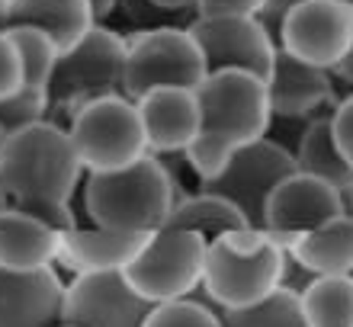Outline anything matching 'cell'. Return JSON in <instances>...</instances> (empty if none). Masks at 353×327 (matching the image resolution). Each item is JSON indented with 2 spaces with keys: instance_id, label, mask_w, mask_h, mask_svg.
Here are the masks:
<instances>
[{
  "instance_id": "6da1fadb",
  "label": "cell",
  "mask_w": 353,
  "mask_h": 327,
  "mask_svg": "<svg viewBox=\"0 0 353 327\" xmlns=\"http://www.w3.org/2000/svg\"><path fill=\"white\" fill-rule=\"evenodd\" d=\"M84 173L68 129L48 119L10 131L7 148L0 154V183L7 189L10 206L42 218L61 234L77 228L71 199Z\"/></svg>"
},
{
  "instance_id": "7a4b0ae2",
  "label": "cell",
  "mask_w": 353,
  "mask_h": 327,
  "mask_svg": "<svg viewBox=\"0 0 353 327\" xmlns=\"http://www.w3.org/2000/svg\"><path fill=\"white\" fill-rule=\"evenodd\" d=\"M203 125L199 138L190 145L186 160L196 180H212L241 148L267 138L273 109L270 87L263 77L248 71H209L196 87Z\"/></svg>"
},
{
  "instance_id": "3957f363",
  "label": "cell",
  "mask_w": 353,
  "mask_h": 327,
  "mask_svg": "<svg viewBox=\"0 0 353 327\" xmlns=\"http://www.w3.org/2000/svg\"><path fill=\"white\" fill-rule=\"evenodd\" d=\"M183 199V183L158 154H145L132 167L84 177V209L100 228L154 234L168 224Z\"/></svg>"
},
{
  "instance_id": "277c9868",
  "label": "cell",
  "mask_w": 353,
  "mask_h": 327,
  "mask_svg": "<svg viewBox=\"0 0 353 327\" xmlns=\"http://www.w3.org/2000/svg\"><path fill=\"white\" fill-rule=\"evenodd\" d=\"M289 251L263 228H238L209 241L203 292L219 311L251 308L283 286Z\"/></svg>"
},
{
  "instance_id": "5b68a950",
  "label": "cell",
  "mask_w": 353,
  "mask_h": 327,
  "mask_svg": "<svg viewBox=\"0 0 353 327\" xmlns=\"http://www.w3.org/2000/svg\"><path fill=\"white\" fill-rule=\"evenodd\" d=\"M125 52H129L125 36L97 23L84 36V42H77L71 52H65L58 58L55 74H52V87H48V94H52L48 122L61 125L68 119V125H71L74 116L87 103L122 94Z\"/></svg>"
},
{
  "instance_id": "8992f818",
  "label": "cell",
  "mask_w": 353,
  "mask_h": 327,
  "mask_svg": "<svg viewBox=\"0 0 353 327\" xmlns=\"http://www.w3.org/2000/svg\"><path fill=\"white\" fill-rule=\"evenodd\" d=\"M125 71H122V94L132 103L158 87H199L209 74L203 48L196 45L186 26H158L139 29L129 39Z\"/></svg>"
},
{
  "instance_id": "52a82bcc",
  "label": "cell",
  "mask_w": 353,
  "mask_h": 327,
  "mask_svg": "<svg viewBox=\"0 0 353 327\" xmlns=\"http://www.w3.org/2000/svg\"><path fill=\"white\" fill-rule=\"evenodd\" d=\"M68 135L74 141L87 173L132 167L135 160L151 154L141 112L125 94L87 103L68 125Z\"/></svg>"
},
{
  "instance_id": "ba28073f",
  "label": "cell",
  "mask_w": 353,
  "mask_h": 327,
  "mask_svg": "<svg viewBox=\"0 0 353 327\" xmlns=\"http://www.w3.org/2000/svg\"><path fill=\"white\" fill-rule=\"evenodd\" d=\"M205 253L209 241L203 234L164 224L161 231L151 234L145 251L122 270V276L151 305L190 299L193 292L203 289Z\"/></svg>"
},
{
  "instance_id": "9c48e42d",
  "label": "cell",
  "mask_w": 353,
  "mask_h": 327,
  "mask_svg": "<svg viewBox=\"0 0 353 327\" xmlns=\"http://www.w3.org/2000/svg\"><path fill=\"white\" fill-rule=\"evenodd\" d=\"M296 170H299V164L292 151H286L283 145H276V141H270V138H261V141H254V145H248V148H241L225 164V170L219 177L203 180L196 189L228 199L232 206L241 209V215L254 228H263L267 199Z\"/></svg>"
},
{
  "instance_id": "30bf717a",
  "label": "cell",
  "mask_w": 353,
  "mask_h": 327,
  "mask_svg": "<svg viewBox=\"0 0 353 327\" xmlns=\"http://www.w3.org/2000/svg\"><path fill=\"white\" fill-rule=\"evenodd\" d=\"M279 48L334 74L353 48V3L302 0L279 29Z\"/></svg>"
},
{
  "instance_id": "8fae6325",
  "label": "cell",
  "mask_w": 353,
  "mask_h": 327,
  "mask_svg": "<svg viewBox=\"0 0 353 327\" xmlns=\"http://www.w3.org/2000/svg\"><path fill=\"white\" fill-rule=\"evenodd\" d=\"M190 36L203 48L209 71H248L263 81L273 77L279 45L257 17H199L190 23Z\"/></svg>"
},
{
  "instance_id": "7c38bea8",
  "label": "cell",
  "mask_w": 353,
  "mask_h": 327,
  "mask_svg": "<svg viewBox=\"0 0 353 327\" xmlns=\"http://www.w3.org/2000/svg\"><path fill=\"white\" fill-rule=\"evenodd\" d=\"M154 308L129 286L122 270L77 273L65 286L61 324L68 327H141Z\"/></svg>"
},
{
  "instance_id": "4fadbf2b",
  "label": "cell",
  "mask_w": 353,
  "mask_h": 327,
  "mask_svg": "<svg viewBox=\"0 0 353 327\" xmlns=\"http://www.w3.org/2000/svg\"><path fill=\"white\" fill-rule=\"evenodd\" d=\"M344 212H347V199L341 189L331 187L321 177L296 170L267 199L263 231L273 234L283 247H289L296 238L315 231V228L327 224L337 215H344Z\"/></svg>"
},
{
  "instance_id": "5bb4252c",
  "label": "cell",
  "mask_w": 353,
  "mask_h": 327,
  "mask_svg": "<svg viewBox=\"0 0 353 327\" xmlns=\"http://www.w3.org/2000/svg\"><path fill=\"white\" fill-rule=\"evenodd\" d=\"M267 87L270 109L279 119H318V116H331L337 106L334 74L299 61L283 48L276 52V67Z\"/></svg>"
},
{
  "instance_id": "9a60e30c",
  "label": "cell",
  "mask_w": 353,
  "mask_h": 327,
  "mask_svg": "<svg viewBox=\"0 0 353 327\" xmlns=\"http://www.w3.org/2000/svg\"><path fill=\"white\" fill-rule=\"evenodd\" d=\"M135 106L148 131L151 154H186L199 138L203 109L193 87H158L135 100Z\"/></svg>"
},
{
  "instance_id": "2e32d148",
  "label": "cell",
  "mask_w": 353,
  "mask_h": 327,
  "mask_svg": "<svg viewBox=\"0 0 353 327\" xmlns=\"http://www.w3.org/2000/svg\"><path fill=\"white\" fill-rule=\"evenodd\" d=\"M65 282L55 266L13 273L0 266V327H58Z\"/></svg>"
},
{
  "instance_id": "e0dca14e",
  "label": "cell",
  "mask_w": 353,
  "mask_h": 327,
  "mask_svg": "<svg viewBox=\"0 0 353 327\" xmlns=\"http://www.w3.org/2000/svg\"><path fill=\"white\" fill-rule=\"evenodd\" d=\"M151 234H132V231H112V228H74L61 234V253L58 263L74 273H106V270H125L148 244Z\"/></svg>"
},
{
  "instance_id": "ac0fdd59",
  "label": "cell",
  "mask_w": 353,
  "mask_h": 327,
  "mask_svg": "<svg viewBox=\"0 0 353 327\" xmlns=\"http://www.w3.org/2000/svg\"><path fill=\"white\" fill-rule=\"evenodd\" d=\"M58 253H61V231L13 206L0 212V266L3 270H46L58 263Z\"/></svg>"
},
{
  "instance_id": "d6986e66",
  "label": "cell",
  "mask_w": 353,
  "mask_h": 327,
  "mask_svg": "<svg viewBox=\"0 0 353 327\" xmlns=\"http://www.w3.org/2000/svg\"><path fill=\"white\" fill-rule=\"evenodd\" d=\"M10 26L42 29L65 55L97 26V13L90 0H10Z\"/></svg>"
},
{
  "instance_id": "ffe728a7",
  "label": "cell",
  "mask_w": 353,
  "mask_h": 327,
  "mask_svg": "<svg viewBox=\"0 0 353 327\" xmlns=\"http://www.w3.org/2000/svg\"><path fill=\"white\" fill-rule=\"evenodd\" d=\"M289 257L312 276H353V215L331 218L286 247Z\"/></svg>"
},
{
  "instance_id": "44dd1931",
  "label": "cell",
  "mask_w": 353,
  "mask_h": 327,
  "mask_svg": "<svg viewBox=\"0 0 353 327\" xmlns=\"http://www.w3.org/2000/svg\"><path fill=\"white\" fill-rule=\"evenodd\" d=\"M296 164L302 173L327 180L341 193H347L353 183V167L347 164L341 148H337L331 116H318V119L308 122L305 135H302V141H299V148H296Z\"/></svg>"
},
{
  "instance_id": "7402d4cb",
  "label": "cell",
  "mask_w": 353,
  "mask_h": 327,
  "mask_svg": "<svg viewBox=\"0 0 353 327\" xmlns=\"http://www.w3.org/2000/svg\"><path fill=\"white\" fill-rule=\"evenodd\" d=\"M170 228H183V231H196L203 234L205 241H215L228 231H238V228H254L248 218L241 215V209L232 206L228 199L212 196V193H203L196 189L193 196H183L176 202V209L168 218Z\"/></svg>"
},
{
  "instance_id": "603a6c76",
  "label": "cell",
  "mask_w": 353,
  "mask_h": 327,
  "mask_svg": "<svg viewBox=\"0 0 353 327\" xmlns=\"http://www.w3.org/2000/svg\"><path fill=\"white\" fill-rule=\"evenodd\" d=\"M299 305L308 327H353V276H315Z\"/></svg>"
},
{
  "instance_id": "cb8c5ba5",
  "label": "cell",
  "mask_w": 353,
  "mask_h": 327,
  "mask_svg": "<svg viewBox=\"0 0 353 327\" xmlns=\"http://www.w3.org/2000/svg\"><path fill=\"white\" fill-rule=\"evenodd\" d=\"M222 327H308L299 295L279 286L273 295L251 308L222 311Z\"/></svg>"
},
{
  "instance_id": "d4e9b609",
  "label": "cell",
  "mask_w": 353,
  "mask_h": 327,
  "mask_svg": "<svg viewBox=\"0 0 353 327\" xmlns=\"http://www.w3.org/2000/svg\"><path fill=\"white\" fill-rule=\"evenodd\" d=\"M7 32H10V39L17 42L19 55H23V67H26V81H23V87L48 90V87H52V74H55L58 58H61V48H58L42 29L10 26Z\"/></svg>"
},
{
  "instance_id": "484cf974",
  "label": "cell",
  "mask_w": 353,
  "mask_h": 327,
  "mask_svg": "<svg viewBox=\"0 0 353 327\" xmlns=\"http://www.w3.org/2000/svg\"><path fill=\"white\" fill-rule=\"evenodd\" d=\"M141 327H222V311L215 308L209 299H176L161 302L148 311Z\"/></svg>"
},
{
  "instance_id": "4316f807",
  "label": "cell",
  "mask_w": 353,
  "mask_h": 327,
  "mask_svg": "<svg viewBox=\"0 0 353 327\" xmlns=\"http://www.w3.org/2000/svg\"><path fill=\"white\" fill-rule=\"evenodd\" d=\"M52 109V94L48 90H36V87H23L19 94L0 100V125L7 131H19L26 125L48 119Z\"/></svg>"
},
{
  "instance_id": "83f0119b",
  "label": "cell",
  "mask_w": 353,
  "mask_h": 327,
  "mask_svg": "<svg viewBox=\"0 0 353 327\" xmlns=\"http://www.w3.org/2000/svg\"><path fill=\"white\" fill-rule=\"evenodd\" d=\"M26 81V67H23V55H19L17 42L10 39L7 29H0V100L19 94Z\"/></svg>"
},
{
  "instance_id": "f1b7e54d",
  "label": "cell",
  "mask_w": 353,
  "mask_h": 327,
  "mask_svg": "<svg viewBox=\"0 0 353 327\" xmlns=\"http://www.w3.org/2000/svg\"><path fill=\"white\" fill-rule=\"evenodd\" d=\"M331 129H334L341 154H344L347 164L353 167V90L344 96V100H337L334 112H331Z\"/></svg>"
},
{
  "instance_id": "f546056e",
  "label": "cell",
  "mask_w": 353,
  "mask_h": 327,
  "mask_svg": "<svg viewBox=\"0 0 353 327\" xmlns=\"http://www.w3.org/2000/svg\"><path fill=\"white\" fill-rule=\"evenodd\" d=\"M267 0H199V17H257Z\"/></svg>"
},
{
  "instance_id": "4dcf8cb0",
  "label": "cell",
  "mask_w": 353,
  "mask_h": 327,
  "mask_svg": "<svg viewBox=\"0 0 353 327\" xmlns=\"http://www.w3.org/2000/svg\"><path fill=\"white\" fill-rule=\"evenodd\" d=\"M302 0H267L261 7V13H257V19H261V26L267 29L270 36H273V42L279 45V29H283V23L289 19V13L299 7Z\"/></svg>"
},
{
  "instance_id": "1f68e13d",
  "label": "cell",
  "mask_w": 353,
  "mask_h": 327,
  "mask_svg": "<svg viewBox=\"0 0 353 327\" xmlns=\"http://www.w3.org/2000/svg\"><path fill=\"white\" fill-rule=\"evenodd\" d=\"M151 3L164 10V13H170V17H183V13L196 17V7H199V0H151Z\"/></svg>"
},
{
  "instance_id": "d6a6232c",
  "label": "cell",
  "mask_w": 353,
  "mask_h": 327,
  "mask_svg": "<svg viewBox=\"0 0 353 327\" xmlns=\"http://www.w3.org/2000/svg\"><path fill=\"white\" fill-rule=\"evenodd\" d=\"M90 3H93V13H97V23L116 13V0H90Z\"/></svg>"
},
{
  "instance_id": "836d02e7",
  "label": "cell",
  "mask_w": 353,
  "mask_h": 327,
  "mask_svg": "<svg viewBox=\"0 0 353 327\" xmlns=\"http://www.w3.org/2000/svg\"><path fill=\"white\" fill-rule=\"evenodd\" d=\"M334 74L341 77V81H344V84H350V87H353V48H350V55H347L344 61H341V67H337Z\"/></svg>"
},
{
  "instance_id": "e575fe53",
  "label": "cell",
  "mask_w": 353,
  "mask_h": 327,
  "mask_svg": "<svg viewBox=\"0 0 353 327\" xmlns=\"http://www.w3.org/2000/svg\"><path fill=\"white\" fill-rule=\"evenodd\" d=\"M10 19V0H0V29H7Z\"/></svg>"
},
{
  "instance_id": "d590c367",
  "label": "cell",
  "mask_w": 353,
  "mask_h": 327,
  "mask_svg": "<svg viewBox=\"0 0 353 327\" xmlns=\"http://www.w3.org/2000/svg\"><path fill=\"white\" fill-rule=\"evenodd\" d=\"M10 206V196H7V189H3V183H0V212Z\"/></svg>"
},
{
  "instance_id": "8d00e7d4",
  "label": "cell",
  "mask_w": 353,
  "mask_h": 327,
  "mask_svg": "<svg viewBox=\"0 0 353 327\" xmlns=\"http://www.w3.org/2000/svg\"><path fill=\"white\" fill-rule=\"evenodd\" d=\"M7 138H10V131L0 125V154H3V148H7Z\"/></svg>"
},
{
  "instance_id": "74e56055",
  "label": "cell",
  "mask_w": 353,
  "mask_h": 327,
  "mask_svg": "<svg viewBox=\"0 0 353 327\" xmlns=\"http://www.w3.org/2000/svg\"><path fill=\"white\" fill-rule=\"evenodd\" d=\"M344 199H347V212H350V215H353V183H350V189H347V193H344Z\"/></svg>"
},
{
  "instance_id": "f35d334b",
  "label": "cell",
  "mask_w": 353,
  "mask_h": 327,
  "mask_svg": "<svg viewBox=\"0 0 353 327\" xmlns=\"http://www.w3.org/2000/svg\"><path fill=\"white\" fill-rule=\"evenodd\" d=\"M58 327H68V324H58Z\"/></svg>"
},
{
  "instance_id": "ab89813d",
  "label": "cell",
  "mask_w": 353,
  "mask_h": 327,
  "mask_svg": "<svg viewBox=\"0 0 353 327\" xmlns=\"http://www.w3.org/2000/svg\"><path fill=\"white\" fill-rule=\"evenodd\" d=\"M347 3H353V0H347Z\"/></svg>"
}]
</instances>
